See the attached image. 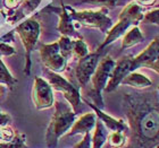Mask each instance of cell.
<instances>
[{
  "label": "cell",
  "mask_w": 159,
  "mask_h": 148,
  "mask_svg": "<svg viewBox=\"0 0 159 148\" xmlns=\"http://www.w3.org/2000/svg\"><path fill=\"white\" fill-rule=\"evenodd\" d=\"M73 148H91V136H90V133H85L82 140L75 144Z\"/></svg>",
  "instance_id": "30"
},
{
  "label": "cell",
  "mask_w": 159,
  "mask_h": 148,
  "mask_svg": "<svg viewBox=\"0 0 159 148\" xmlns=\"http://www.w3.org/2000/svg\"><path fill=\"white\" fill-rule=\"evenodd\" d=\"M18 35H20L22 43L25 49V67H24V74L25 76L31 75V53L34 50L40 35V24L34 17L25 19L24 22L17 25L15 28Z\"/></svg>",
  "instance_id": "6"
},
{
  "label": "cell",
  "mask_w": 159,
  "mask_h": 148,
  "mask_svg": "<svg viewBox=\"0 0 159 148\" xmlns=\"http://www.w3.org/2000/svg\"><path fill=\"white\" fill-rule=\"evenodd\" d=\"M24 0H2V5L5 7V9L7 10V14H5V16H8L10 14L15 11L16 9H18Z\"/></svg>",
  "instance_id": "27"
},
{
  "label": "cell",
  "mask_w": 159,
  "mask_h": 148,
  "mask_svg": "<svg viewBox=\"0 0 159 148\" xmlns=\"http://www.w3.org/2000/svg\"><path fill=\"white\" fill-rule=\"evenodd\" d=\"M42 0H24L23 3H22V6L20 7V10L22 11L23 14V16H27V15H30L34 11V10L37 9L39 5L41 3Z\"/></svg>",
  "instance_id": "24"
},
{
  "label": "cell",
  "mask_w": 159,
  "mask_h": 148,
  "mask_svg": "<svg viewBox=\"0 0 159 148\" xmlns=\"http://www.w3.org/2000/svg\"><path fill=\"white\" fill-rule=\"evenodd\" d=\"M15 136H16V131H14V129L9 125H5L0 128V139L5 142L13 140Z\"/></svg>",
  "instance_id": "28"
},
{
  "label": "cell",
  "mask_w": 159,
  "mask_h": 148,
  "mask_svg": "<svg viewBox=\"0 0 159 148\" xmlns=\"http://www.w3.org/2000/svg\"><path fill=\"white\" fill-rule=\"evenodd\" d=\"M120 0H80L79 3H90V5H99L100 7H105L107 9H113L117 6Z\"/></svg>",
  "instance_id": "25"
},
{
  "label": "cell",
  "mask_w": 159,
  "mask_h": 148,
  "mask_svg": "<svg viewBox=\"0 0 159 148\" xmlns=\"http://www.w3.org/2000/svg\"><path fill=\"white\" fill-rule=\"evenodd\" d=\"M123 109L129 120L125 148H156L159 144L158 89L124 94Z\"/></svg>",
  "instance_id": "1"
},
{
  "label": "cell",
  "mask_w": 159,
  "mask_h": 148,
  "mask_svg": "<svg viewBox=\"0 0 159 148\" xmlns=\"http://www.w3.org/2000/svg\"><path fill=\"white\" fill-rule=\"evenodd\" d=\"M97 122L96 114L94 113H85L83 114L77 121L74 122V125L70 128V131L67 133L68 137L75 135H85V133H90V131L94 128Z\"/></svg>",
  "instance_id": "15"
},
{
  "label": "cell",
  "mask_w": 159,
  "mask_h": 148,
  "mask_svg": "<svg viewBox=\"0 0 159 148\" xmlns=\"http://www.w3.org/2000/svg\"><path fill=\"white\" fill-rule=\"evenodd\" d=\"M143 9L144 8H142L135 1H131V2L127 3L119 14L118 22L116 23V25L111 26V28L108 31V34H107L105 41L98 48V53L101 52L107 45L111 44L114 41H116L119 36H122L123 34H125V32L131 25L138 26L141 23L143 15H144Z\"/></svg>",
  "instance_id": "3"
},
{
  "label": "cell",
  "mask_w": 159,
  "mask_h": 148,
  "mask_svg": "<svg viewBox=\"0 0 159 148\" xmlns=\"http://www.w3.org/2000/svg\"><path fill=\"white\" fill-rule=\"evenodd\" d=\"M43 13L56 14L57 16L59 17V23H58V26H57V31H58L61 35L70 37V35L74 34L75 28H74L73 19L70 18V14H68V11L66 10V8H65V5H63V6H60V7L48 5L44 9L41 10L40 14H43Z\"/></svg>",
  "instance_id": "13"
},
{
  "label": "cell",
  "mask_w": 159,
  "mask_h": 148,
  "mask_svg": "<svg viewBox=\"0 0 159 148\" xmlns=\"http://www.w3.org/2000/svg\"><path fill=\"white\" fill-rule=\"evenodd\" d=\"M143 41H144V36L142 35L140 28L138 26H133L123 37L120 49L126 50L129 48L136 45V44H139V43H142Z\"/></svg>",
  "instance_id": "17"
},
{
  "label": "cell",
  "mask_w": 159,
  "mask_h": 148,
  "mask_svg": "<svg viewBox=\"0 0 159 148\" xmlns=\"http://www.w3.org/2000/svg\"><path fill=\"white\" fill-rule=\"evenodd\" d=\"M108 148H115V147H111V146H109V145H108Z\"/></svg>",
  "instance_id": "37"
},
{
  "label": "cell",
  "mask_w": 159,
  "mask_h": 148,
  "mask_svg": "<svg viewBox=\"0 0 159 148\" xmlns=\"http://www.w3.org/2000/svg\"><path fill=\"white\" fill-rule=\"evenodd\" d=\"M84 102L94 111L96 115H98V118L100 119V121L102 122V125L106 127L108 130L113 132H124L125 135H129V125H126L123 120H117L115 118H111L110 115L107 113L102 112V110L98 109L97 106H94L92 103H89L86 99H84Z\"/></svg>",
  "instance_id": "14"
},
{
  "label": "cell",
  "mask_w": 159,
  "mask_h": 148,
  "mask_svg": "<svg viewBox=\"0 0 159 148\" xmlns=\"http://www.w3.org/2000/svg\"><path fill=\"white\" fill-rule=\"evenodd\" d=\"M157 0H135L136 3H139L142 8H146V7H151L156 3Z\"/></svg>",
  "instance_id": "33"
},
{
  "label": "cell",
  "mask_w": 159,
  "mask_h": 148,
  "mask_svg": "<svg viewBox=\"0 0 159 148\" xmlns=\"http://www.w3.org/2000/svg\"><path fill=\"white\" fill-rule=\"evenodd\" d=\"M16 53V50L9 44L0 42V56H13Z\"/></svg>",
  "instance_id": "29"
},
{
  "label": "cell",
  "mask_w": 159,
  "mask_h": 148,
  "mask_svg": "<svg viewBox=\"0 0 159 148\" xmlns=\"http://www.w3.org/2000/svg\"><path fill=\"white\" fill-rule=\"evenodd\" d=\"M0 84H5L9 89H13L14 86L17 84V79L9 73L8 68L1 59H0Z\"/></svg>",
  "instance_id": "20"
},
{
  "label": "cell",
  "mask_w": 159,
  "mask_h": 148,
  "mask_svg": "<svg viewBox=\"0 0 159 148\" xmlns=\"http://www.w3.org/2000/svg\"><path fill=\"white\" fill-rule=\"evenodd\" d=\"M120 84H123V85H129L131 87H134V88H138V89L148 88V87L152 86V82L147 76L142 75V74L140 73H136V71L129 73L125 78L123 79Z\"/></svg>",
  "instance_id": "16"
},
{
  "label": "cell",
  "mask_w": 159,
  "mask_h": 148,
  "mask_svg": "<svg viewBox=\"0 0 159 148\" xmlns=\"http://www.w3.org/2000/svg\"><path fill=\"white\" fill-rule=\"evenodd\" d=\"M32 99L35 108L38 110L49 109L55 103V95L51 86L46 79L41 77H35L32 91Z\"/></svg>",
  "instance_id": "9"
},
{
  "label": "cell",
  "mask_w": 159,
  "mask_h": 148,
  "mask_svg": "<svg viewBox=\"0 0 159 148\" xmlns=\"http://www.w3.org/2000/svg\"><path fill=\"white\" fill-rule=\"evenodd\" d=\"M6 91H7V88L5 87V86H1V85H0V102H1V99H2L3 97H5Z\"/></svg>",
  "instance_id": "34"
},
{
  "label": "cell",
  "mask_w": 159,
  "mask_h": 148,
  "mask_svg": "<svg viewBox=\"0 0 159 148\" xmlns=\"http://www.w3.org/2000/svg\"><path fill=\"white\" fill-rule=\"evenodd\" d=\"M108 135L109 131L108 129L102 125V122L98 121L96 122L94 125V132H93V137L91 139V144H92V148H101L108 140Z\"/></svg>",
  "instance_id": "18"
},
{
  "label": "cell",
  "mask_w": 159,
  "mask_h": 148,
  "mask_svg": "<svg viewBox=\"0 0 159 148\" xmlns=\"http://www.w3.org/2000/svg\"><path fill=\"white\" fill-rule=\"evenodd\" d=\"M25 140H26V136L16 132V136L14 137L13 140L8 142H1L0 148H29L25 145Z\"/></svg>",
  "instance_id": "23"
},
{
  "label": "cell",
  "mask_w": 159,
  "mask_h": 148,
  "mask_svg": "<svg viewBox=\"0 0 159 148\" xmlns=\"http://www.w3.org/2000/svg\"><path fill=\"white\" fill-rule=\"evenodd\" d=\"M100 61V53H89L84 58L79 60L74 73L80 87H84L92 77L94 70Z\"/></svg>",
  "instance_id": "11"
},
{
  "label": "cell",
  "mask_w": 159,
  "mask_h": 148,
  "mask_svg": "<svg viewBox=\"0 0 159 148\" xmlns=\"http://www.w3.org/2000/svg\"><path fill=\"white\" fill-rule=\"evenodd\" d=\"M109 146L115 148H123L127 142V135L124 132H110L108 135Z\"/></svg>",
  "instance_id": "22"
},
{
  "label": "cell",
  "mask_w": 159,
  "mask_h": 148,
  "mask_svg": "<svg viewBox=\"0 0 159 148\" xmlns=\"http://www.w3.org/2000/svg\"><path fill=\"white\" fill-rule=\"evenodd\" d=\"M57 42H58V46H59L60 54L64 57V59L68 60L72 57V40L68 36L61 35Z\"/></svg>",
  "instance_id": "21"
},
{
  "label": "cell",
  "mask_w": 159,
  "mask_h": 148,
  "mask_svg": "<svg viewBox=\"0 0 159 148\" xmlns=\"http://www.w3.org/2000/svg\"><path fill=\"white\" fill-rule=\"evenodd\" d=\"M65 8L70 14V18L79 22L82 26L99 28L102 33H107L113 26V22L107 15L108 9L105 7H99L97 9L75 10L73 7L65 5Z\"/></svg>",
  "instance_id": "4"
},
{
  "label": "cell",
  "mask_w": 159,
  "mask_h": 148,
  "mask_svg": "<svg viewBox=\"0 0 159 148\" xmlns=\"http://www.w3.org/2000/svg\"><path fill=\"white\" fill-rule=\"evenodd\" d=\"M158 58H159V40L158 36L155 37L152 42L140 53L139 56L133 58L132 65L133 70L135 71L141 67H147L150 69H153L156 73L159 71V65H158Z\"/></svg>",
  "instance_id": "10"
},
{
  "label": "cell",
  "mask_w": 159,
  "mask_h": 148,
  "mask_svg": "<svg viewBox=\"0 0 159 148\" xmlns=\"http://www.w3.org/2000/svg\"><path fill=\"white\" fill-rule=\"evenodd\" d=\"M158 13H159L158 8L146 13L144 15H143V18H142V20H141V23L158 25V23H159V14Z\"/></svg>",
  "instance_id": "26"
},
{
  "label": "cell",
  "mask_w": 159,
  "mask_h": 148,
  "mask_svg": "<svg viewBox=\"0 0 159 148\" xmlns=\"http://www.w3.org/2000/svg\"><path fill=\"white\" fill-rule=\"evenodd\" d=\"M115 62L116 61L111 57L106 56L103 59L99 61L92 77H91L92 87L89 91V97L93 101V105L97 106L100 110H102L105 108L101 92L106 87V84L110 77V74H111L114 67H115Z\"/></svg>",
  "instance_id": "5"
},
{
  "label": "cell",
  "mask_w": 159,
  "mask_h": 148,
  "mask_svg": "<svg viewBox=\"0 0 159 148\" xmlns=\"http://www.w3.org/2000/svg\"><path fill=\"white\" fill-rule=\"evenodd\" d=\"M14 33H15V31H10L9 33H7L6 35H3L2 37H0V42L6 43V44L13 43L14 41H15V39H14Z\"/></svg>",
  "instance_id": "32"
},
{
  "label": "cell",
  "mask_w": 159,
  "mask_h": 148,
  "mask_svg": "<svg viewBox=\"0 0 159 148\" xmlns=\"http://www.w3.org/2000/svg\"><path fill=\"white\" fill-rule=\"evenodd\" d=\"M132 61V56H125L122 57L117 62H115V67H114L113 71L110 74V77L106 84V87H105V91L107 93L114 92L119 86V84L122 82L123 79L125 78L129 73L134 71Z\"/></svg>",
  "instance_id": "12"
},
{
  "label": "cell",
  "mask_w": 159,
  "mask_h": 148,
  "mask_svg": "<svg viewBox=\"0 0 159 148\" xmlns=\"http://www.w3.org/2000/svg\"><path fill=\"white\" fill-rule=\"evenodd\" d=\"M43 74L46 75L48 84L51 86V88L63 93L64 97L70 104V108L75 113H77L81 110V95H80L79 88L75 87L72 82L66 80L64 77H61L59 74L53 73L47 68L43 69Z\"/></svg>",
  "instance_id": "7"
},
{
  "label": "cell",
  "mask_w": 159,
  "mask_h": 148,
  "mask_svg": "<svg viewBox=\"0 0 159 148\" xmlns=\"http://www.w3.org/2000/svg\"><path fill=\"white\" fill-rule=\"evenodd\" d=\"M53 104L56 110L46 133V144L49 148L57 147L59 138L72 128L76 119V113L73 111L68 103L56 101Z\"/></svg>",
  "instance_id": "2"
},
{
  "label": "cell",
  "mask_w": 159,
  "mask_h": 148,
  "mask_svg": "<svg viewBox=\"0 0 159 148\" xmlns=\"http://www.w3.org/2000/svg\"><path fill=\"white\" fill-rule=\"evenodd\" d=\"M60 3H61V6L64 5V2H63V0H60Z\"/></svg>",
  "instance_id": "36"
},
{
  "label": "cell",
  "mask_w": 159,
  "mask_h": 148,
  "mask_svg": "<svg viewBox=\"0 0 159 148\" xmlns=\"http://www.w3.org/2000/svg\"><path fill=\"white\" fill-rule=\"evenodd\" d=\"M39 51L41 60L47 69L57 74L63 73L66 69L67 60L64 59V57L60 54L58 42H53L50 44H41Z\"/></svg>",
  "instance_id": "8"
},
{
  "label": "cell",
  "mask_w": 159,
  "mask_h": 148,
  "mask_svg": "<svg viewBox=\"0 0 159 148\" xmlns=\"http://www.w3.org/2000/svg\"><path fill=\"white\" fill-rule=\"evenodd\" d=\"M10 122H11V116L8 113H5V112L0 110V128L5 127V125H8Z\"/></svg>",
  "instance_id": "31"
},
{
  "label": "cell",
  "mask_w": 159,
  "mask_h": 148,
  "mask_svg": "<svg viewBox=\"0 0 159 148\" xmlns=\"http://www.w3.org/2000/svg\"><path fill=\"white\" fill-rule=\"evenodd\" d=\"M0 10H2V0H0Z\"/></svg>",
  "instance_id": "35"
},
{
  "label": "cell",
  "mask_w": 159,
  "mask_h": 148,
  "mask_svg": "<svg viewBox=\"0 0 159 148\" xmlns=\"http://www.w3.org/2000/svg\"><path fill=\"white\" fill-rule=\"evenodd\" d=\"M86 54H89V49H88L86 43L82 39L72 41V57L74 59H82Z\"/></svg>",
  "instance_id": "19"
}]
</instances>
